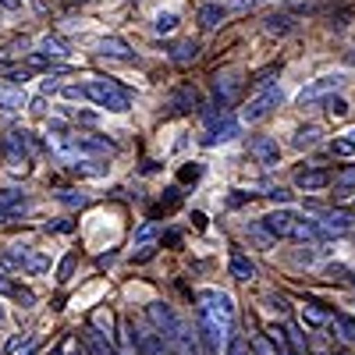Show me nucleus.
<instances>
[{"instance_id":"3c124183","label":"nucleus","mask_w":355,"mask_h":355,"mask_svg":"<svg viewBox=\"0 0 355 355\" xmlns=\"http://www.w3.org/2000/svg\"><path fill=\"white\" fill-rule=\"evenodd\" d=\"M352 284H355V277H352Z\"/></svg>"},{"instance_id":"ddd939ff","label":"nucleus","mask_w":355,"mask_h":355,"mask_svg":"<svg viewBox=\"0 0 355 355\" xmlns=\"http://www.w3.org/2000/svg\"><path fill=\"white\" fill-rule=\"evenodd\" d=\"M100 53H103V57H114V61H125V64L135 61V53L128 50V43H125V40H117V36L103 40V43H100Z\"/></svg>"},{"instance_id":"423d86ee","label":"nucleus","mask_w":355,"mask_h":355,"mask_svg":"<svg viewBox=\"0 0 355 355\" xmlns=\"http://www.w3.org/2000/svg\"><path fill=\"white\" fill-rule=\"evenodd\" d=\"M28 150H33V139H28V132H21V128L8 132V139H4V157H8V164H11L15 171L25 164Z\"/></svg>"},{"instance_id":"f03ea898","label":"nucleus","mask_w":355,"mask_h":355,"mask_svg":"<svg viewBox=\"0 0 355 355\" xmlns=\"http://www.w3.org/2000/svg\"><path fill=\"white\" fill-rule=\"evenodd\" d=\"M150 320H153V327L160 331V341L164 345H171V348H178L182 355H199L196 352V334L185 327L182 320H178V313L171 309V306H164V302H150Z\"/></svg>"},{"instance_id":"bb28decb","label":"nucleus","mask_w":355,"mask_h":355,"mask_svg":"<svg viewBox=\"0 0 355 355\" xmlns=\"http://www.w3.org/2000/svg\"><path fill=\"white\" fill-rule=\"evenodd\" d=\"M40 50H43L46 57H64V53H68V46H64L61 40H50V36H46L43 43H40Z\"/></svg>"},{"instance_id":"a19ab883","label":"nucleus","mask_w":355,"mask_h":355,"mask_svg":"<svg viewBox=\"0 0 355 355\" xmlns=\"http://www.w3.org/2000/svg\"><path fill=\"white\" fill-rule=\"evenodd\" d=\"M8 78H11V82H15V85H21V82H25V78H28V71H11V75H8Z\"/></svg>"},{"instance_id":"a18cd8bd","label":"nucleus","mask_w":355,"mask_h":355,"mask_svg":"<svg viewBox=\"0 0 355 355\" xmlns=\"http://www.w3.org/2000/svg\"><path fill=\"white\" fill-rule=\"evenodd\" d=\"M242 4H245V8H252V4H259V0H242Z\"/></svg>"},{"instance_id":"2eb2a0df","label":"nucleus","mask_w":355,"mask_h":355,"mask_svg":"<svg viewBox=\"0 0 355 355\" xmlns=\"http://www.w3.org/2000/svg\"><path fill=\"white\" fill-rule=\"evenodd\" d=\"M196 103H199V93H196L192 85H182V89H178V93H171V100H167L171 110H192Z\"/></svg>"},{"instance_id":"f257e3e1","label":"nucleus","mask_w":355,"mask_h":355,"mask_svg":"<svg viewBox=\"0 0 355 355\" xmlns=\"http://www.w3.org/2000/svg\"><path fill=\"white\" fill-rule=\"evenodd\" d=\"M196 320H199V338L206 345V355H217L234 338V306L224 291H202Z\"/></svg>"},{"instance_id":"c85d7f7f","label":"nucleus","mask_w":355,"mask_h":355,"mask_svg":"<svg viewBox=\"0 0 355 355\" xmlns=\"http://www.w3.org/2000/svg\"><path fill=\"white\" fill-rule=\"evenodd\" d=\"M174 25H178V15H171V11H167V15H160V18L153 21V28H157V33H160V36H164V33H171V28H174Z\"/></svg>"},{"instance_id":"6ab92c4d","label":"nucleus","mask_w":355,"mask_h":355,"mask_svg":"<svg viewBox=\"0 0 355 355\" xmlns=\"http://www.w3.org/2000/svg\"><path fill=\"white\" fill-rule=\"evenodd\" d=\"M18 107H25V93H21V89L0 85V110H18Z\"/></svg>"},{"instance_id":"6e6552de","label":"nucleus","mask_w":355,"mask_h":355,"mask_svg":"<svg viewBox=\"0 0 355 355\" xmlns=\"http://www.w3.org/2000/svg\"><path fill=\"white\" fill-rule=\"evenodd\" d=\"M82 352H85V355H117L114 341H110L107 334H100L96 327L82 331Z\"/></svg>"},{"instance_id":"4468645a","label":"nucleus","mask_w":355,"mask_h":355,"mask_svg":"<svg viewBox=\"0 0 355 355\" xmlns=\"http://www.w3.org/2000/svg\"><path fill=\"white\" fill-rule=\"evenodd\" d=\"M239 89H242V82L234 78V75H224V78H217V82H214V93H217L220 107L234 103V96H239Z\"/></svg>"},{"instance_id":"1a4fd4ad","label":"nucleus","mask_w":355,"mask_h":355,"mask_svg":"<svg viewBox=\"0 0 355 355\" xmlns=\"http://www.w3.org/2000/svg\"><path fill=\"white\" fill-rule=\"evenodd\" d=\"M295 185L306 189V192H320V189H327V185H331V171H323V167L299 171V174H295Z\"/></svg>"},{"instance_id":"79ce46f5","label":"nucleus","mask_w":355,"mask_h":355,"mask_svg":"<svg viewBox=\"0 0 355 355\" xmlns=\"http://www.w3.org/2000/svg\"><path fill=\"white\" fill-rule=\"evenodd\" d=\"M18 4H21V0H0V8H8V11H15Z\"/></svg>"},{"instance_id":"9b49d317","label":"nucleus","mask_w":355,"mask_h":355,"mask_svg":"<svg viewBox=\"0 0 355 355\" xmlns=\"http://www.w3.org/2000/svg\"><path fill=\"white\" fill-rule=\"evenodd\" d=\"M249 153H252L259 164H277V157H281L277 142H274L270 135H256V139L249 142Z\"/></svg>"},{"instance_id":"f8f14e48","label":"nucleus","mask_w":355,"mask_h":355,"mask_svg":"<svg viewBox=\"0 0 355 355\" xmlns=\"http://www.w3.org/2000/svg\"><path fill=\"white\" fill-rule=\"evenodd\" d=\"M316 227H320V234H345L352 227V217L341 214V210H331V214H323L316 220Z\"/></svg>"},{"instance_id":"72a5a7b5","label":"nucleus","mask_w":355,"mask_h":355,"mask_svg":"<svg viewBox=\"0 0 355 355\" xmlns=\"http://www.w3.org/2000/svg\"><path fill=\"white\" fill-rule=\"evenodd\" d=\"M334 185H338V189H352V185H355V167H352V171H341V174L334 178Z\"/></svg>"},{"instance_id":"2f4dec72","label":"nucleus","mask_w":355,"mask_h":355,"mask_svg":"<svg viewBox=\"0 0 355 355\" xmlns=\"http://www.w3.org/2000/svg\"><path fill=\"white\" fill-rule=\"evenodd\" d=\"M302 313H306V320H309V323H327V320H331V316H327V313H323L320 306H306Z\"/></svg>"},{"instance_id":"37998d69","label":"nucleus","mask_w":355,"mask_h":355,"mask_svg":"<svg viewBox=\"0 0 355 355\" xmlns=\"http://www.w3.org/2000/svg\"><path fill=\"white\" fill-rule=\"evenodd\" d=\"M345 142H348L352 150H355V128H348V132H345Z\"/></svg>"},{"instance_id":"c756f323","label":"nucleus","mask_w":355,"mask_h":355,"mask_svg":"<svg viewBox=\"0 0 355 355\" xmlns=\"http://www.w3.org/2000/svg\"><path fill=\"white\" fill-rule=\"evenodd\" d=\"M57 199H61L64 206H78V210H82V206L89 202V196H82V192H78V196H75V192H61V196H57Z\"/></svg>"},{"instance_id":"4be33fe9","label":"nucleus","mask_w":355,"mask_h":355,"mask_svg":"<svg viewBox=\"0 0 355 355\" xmlns=\"http://www.w3.org/2000/svg\"><path fill=\"white\" fill-rule=\"evenodd\" d=\"M281 331H284V345H288L291 352H299V355L306 352V334L295 327V323H288V327H281Z\"/></svg>"},{"instance_id":"39448f33","label":"nucleus","mask_w":355,"mask_h":355,"mask_svg":"<svg viewBox=\"0 0 355 355\" xmlns=\"http://www.w3.org/2000/svg\"><path fill=\"white\" fill-rule=\"evenodd\" d=\"M345 85V78L341 75H323V78H316L313 85H306L302 93H299V103L302 107H316V103H323L331 93H338V89Z\"/></svg>"},{"instance_id":"8fccbe9b","label":"nucleus","mask_w":355,"mask_h":355,"mask_svg":"<svg viewBox=\"0 0 355 355\" xmlns=\"http://www.w3.org/2000/svg\"><path fill=\"white\" fill-rule=\"evenodd\" d=\"M0 316H4V309H0Z\"/></svg>"},{"instance_id":"c03bdc74","label":"nucleus","mask_w":355,"mask_h":355,"mask_svg":"<svg viewBox=\"0 0 355 355\" xmlns=\"http://www.w3.org/2000/svg\"><path fill=\"white\" fill-rule=\"evenodd\" d=\"M21 355H36V345H33V341H25V352H21Z\"/></svg>"},{"instance_id":"f704fd0d","label":"nucleus","mask_w":355,"mask_h":355,"mask_svg":"<svg viewBox=\"0 0 355 355\" xmlns=\"http://www.w3.org/2000/svg\"><path fill=\"white\" fill-rule=\"evenodd\" d=\"M227 355H249V345L242 338H231L227 341Z\"/></svg>"},{"instance_id":"20e7f679","label":"nucleus","mask_w":355,"mask_h":355,"mask_svg":"<svg viewBox=\"0 0 355 355\" xmlns=\"http://www.w3.org/2000/svg\"><path fill=\"white\" fill-rule=\"evenodd\" d=\"M284 103V93H281V85H266L263 93L256 96V100H249V107L242 110V121H263L266 114H274V107H281Z\"/></svg>"},{"instance_id":"aec40b11","label":"nucleus","mask_w":355,"mask_h":355,"mask_svg":"<svg viewBox=\"0 0 355 355\" xmlns=\"http://www.w3.org/2000/svg\"><path fill=\"white\" fill-rule=\"evenodd\" d=\"M224 21V8L220 4H206V8H199V25L202 28H217Z\"/></svg>"},{"instance_id":"473e14b6","label":"nucleus","mask_w":355,"mask_h":355,"mask_svg":"<svg viewBox=\"0 0 355 355\" xmlns=\"http://www.w3.org/2000/svg\"><path fill=\"white\" fill-rule=\"evenodd\" d=\"M93 327H107V334H110L114 316H110V313H103V309H96V313H93Z\"/></svg>"},{"instance_id":"412c9836","label":"nucleus","mask_w":355,"mask_h":355,"mask_svg":"<svg viewBox=\"0 0 355 355\" xmlns=\"http://www.w3.org/2000/svg\"><path fill=\"white\" fill-rule=\"evenodd\" d=\"M231 277H239V281H252V277H256V266H252L245 256H231Z\"/></svg>"},{"instance_id":"49530a36","label":"nucleus","mask_w":355,"mask_h":355,"mask_svg":"<svg viewBox=\"0 0 355 355\" xmlns=\"http://www.w3.org/2000/svg\"><path fill=\"white\" fill-rule=\"evenodd\" d=\"M348 61H352V64H355V53H348Z\"/></svg>"},{"instance_id":"c9c22d12","label":"nucleus","mask_w":355,"mask_h":355,"mask_svg":"<svg viewBox=\"0 0 355 355\" xmlns=\"http://www.w3.org/2000/svg\"><path fill=\"white\" fill-rule=\"evenodd\" d=\"M331 153H338V157H348V153H355V150H352V146H348L345 139H334V142H331Z\"/></svg>"},{"instance_id":"ea45409f","label":"nucleus","mask_w":355,"mask_h":355,"mask_svg":"<svg viewBox=\"0 0 355 355\" xmlns=\"http://www.w3.org/2000/svg\"><path fill=\"white\" fill-rule=\"evenodd\" d=\"M0 291H4V295H15L18 288H15V284H11V281L4 277V274H0Z\"/></svg>"},{"instance_id":"a211bd4d","label":"nucleus","mask_w":355,"mask_h":355,"mask_svg":"<svg viewBox=\"0 0 355 355\" xmlns=\"http://www.w3.org/2000/svg\"><path fill=\"white\" fill-rule=\"evenodd\" d=\"M263 28H266L270 36H288L291 28H295V18H291V15H270Z\"/></svg>"},{"instance_id":"7ed1b4c3","label":"nucleus","mask_w":355,"mask_h":355,"mask_svg":"<svg viewBox=\"0 0 355 355\" xmlns=\"http://www.w3.org/2000/svg\"><path fill=\"white\" fill-rule=\"evenodd\" d=\"M82 93L93 100L96 107H107V110H128V89H121L117 82H110V78H96V82H89V85H82Z\"/></svg>"},{"instance_id":"b1692460","label":"nucleus","mask_w":355,"mask_h":355,"mask_svg":"<svg viewBox=\"0 0 355 355\" xmlns=\"http://www.w3.org/2000/svg\"><path fill=\"white\" fill-rule=\"evenodd\" d=\"M4 259H8L11 266H28V259H33V252H28V245H11V249L4 252Z\"/></svg>"},{"instance_id":"4c0bfd02","label":"nucleus","mask_w":355,"mask_h":355,"mask_svg":"<svg viewBox=\"0 0 355 355\" xmlns=\"http://www.w3.org/2000/svg\"><path fill=\"white\" fill-rule=\"evenodd\" d=\"M71 266H75V256H68V259L61 263V281H68V277H71Z\"/></svg>"},{"instance_id":"7c9ffc66","label":"nucleus","mask_w":355,"mask_h":355,"mask_svg":"<svg viewBox=\"0 0 355 355\" xmlns=\"http://www.w3.org/2000/svg\"><path fill=\"white\" fill-rule=\"evenodd\" d=\"M252 348H256L259 355H277V345H274L270 338H256V341H252Z\"/></svg>"},{"instance_id":"393cba45","label":"nucleus","mask_w":355,"mask_h":355,"mask_svg":"<svg viewBox=\"0 0 355 355\" xmlns=\"http://www.w3.org/2000/svg\"><path fill=\"white\" fill-rule=\"evenodd\" d=\"M320 142V128H299V135H295V146H299V150H309V146H316Z\"/></svg>"},{"instance_id":"0eeeda50","label":"nucleus","mask_w":355,"mask_h":355,"mask_svg":"<svg viewBox=\"0 0 355 355\" xmlns=\"http://www.w3.org/2000/svg\"><path fill=\"white\" fill-rule=\"evenodd\" d=\"M206 121H210V135H206L202 142L206 146H220V142H231L234 135H239V121L234 117H217V114H206Z\"/></svg>"},{"instance_id":"dca6fc26","label":"nucleus","mask_w":355,"mask_h":355,"mask_svg":"<svg viewBox=\"0 0 355 355\" xmlns=\"http://www.w3.org/2000/svg\"><path fill=\"white\" fill-rule=\"evenodd\" d=\"M196 57H199V43L196 40H182V43L171 46V61L174 64H189V61H196Z\"/></svg>"},{"instance_id":"9d476101","label":"nucleus","mask_w":355,"mask_h":355,"mask_svg":"<svg viewBox=\"0 0 355 355\" xmlns=\"http://www.w3.org/2000/svg\"><path fill=\"white\" fill-rule=\"evenodd\" d=\"M291 214L288 210H274V214H266L263 220H259V227L266 231V234H270V239H284V234L291 231Z\"/></svg>"},{"instance_id":"e433bc0d","label":"nucleus","mask_w":355,"mask_h":355,"mask_svg":"<svg viewBox=\"0 0 355 355\" xmlns=\"http://www.w3.org/2000/svg\"><path fill=\"white\" fill-rule=\"evenodd\" d=\"M266 196H270L274 202H288V199H291V192H284V189H270Z\"/></svg>"},{"instance_id":"09e8293b","label":"nucleus","mask_w":355,"mask_h":355,"mask_svg":"<svg viewBox=\"0 0 355 355\" xmlns=\"http://www.w3.org/2000/svg\"><path fill=\"white\" fill-rule=\"evenodd\" d=\"M71 355H85V352H71Z\"/></svg>"},{"instance_id":"a878e982","label":"nucleus","mask_w":355,"mask_h":355,"mask_svg":"<svg viewBox=\"0 0 355 355\" xmlns=\"http://www.w3.org/2000/svg\"><path fill=\"white\" fill-rule=\"evenodd\" d=\"M323 110L334 114V117H345V114H348V103H345L341 96H334V93H331L327 100H323Z\"/></svg>"},{"instance_id":"f3484780","label":"nucleus","mask_w":355,"mask_h":355,"mask_svg":"<svg viewBox=\"0 0 355 355\" xmlns=\"http://www.w3.org/2000/svg\"><path fill=\"white\" fill-rule=\"evenodd\" d=\"M291 239L295 242H316L320 239V227H316V220H291Z\"/></svg>"},{"instance_id":"cd10ccee","label":"nucleus","mask_w":355,"mask_h":355,"mask_svg":"<svg viewBox=\"0 0 355 355\" xmlns=\"http://www.w3.org/2000/svg\"><path fill=\"white\" fill-rule=\"evenodd\" d=\"M153 234H157V224H153V220H146V224L135 231V245H146V242L153 239Z\"/></svg>"},{"instance_id":"de8ad7c7","label":"nucleus","mask_w":355,"mask_h":355,"mask_svg":"<svg viewBox=\"0 0 355 355\" xmlns=\"http://www.w3.org/2000/svg\"><path fill=\"white\" fill-rule=\"evenodd\" d=\"M338 355H352V352H338Z\"/></svg>"},{"instance_id":"5701e85b","label":"nucleus","mask_w":355,"mask_h":355,"mask_svg":"<svg viewBox=\"0 0 355 355\" xmlns=\"http://www.w3.org/2000/svg\"><path fill=\"white\" fill-rule=\"evenodd\" d=\"M331 323H334V331H338L341 341H352V345H355V320H348V316H334Z\"/></svg>"},{"instance_id":"58836bf2","label":"nucleus","mask_w":355,"mask_h":355,"mask_svg":"<svg viewBox=\"0 0 355 355\" xmlns=\"http://www.w3.org/2000/svg\"><path fill=\"white\" fill-rule=\"evenodd\" d=\"M64 96H68V100H82L85 93H82V85H68V89H64Z\"/></svg>"}]
</instances>
